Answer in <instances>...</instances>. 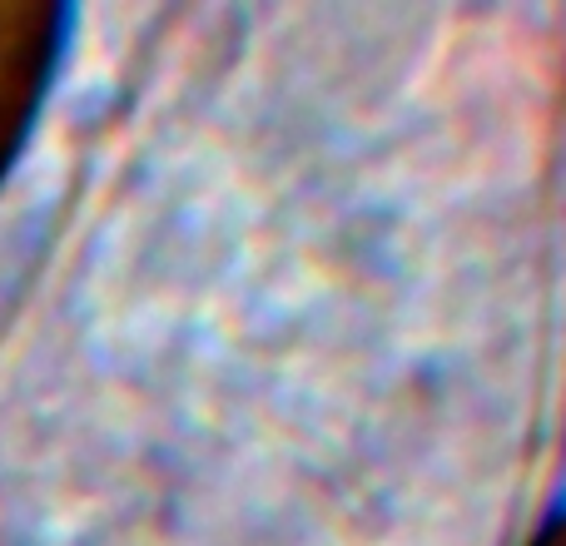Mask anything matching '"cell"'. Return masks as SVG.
Returning <instances> with one entry per match:
<instances>
[{"instance_id":"cell-2","label":"cell","mask_w":566,"mask_h":546,"mask_svg":"<svg viewBox=\"0 0 566 546\" xmlns=\"http://www.w3.org/2000/svg\"><path fill=\"white\" fill-rule=\"evenodd\" d=\"M542 546H566V527H557V532H552V537L542 542Z\"/></svg>"},{"instance_id":"cell-1","label":"cell","mask_w":566,"mask_h":546,"mask_svg":"<svg viewBox=\"0 0 566 546\" xmlns=\"http://www.w3.org/2000/svg\"><path fill=\"white\" fill-rule=\"evenodd\" d=\"M55 55V10L35 0H0V169L10 165Z\"/></svg>"}]
</instances>
